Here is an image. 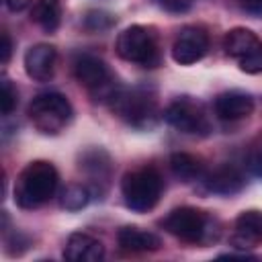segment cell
I'll return each mask as SVG.
<instances>
[{
    "instance_id": "ba28073f",
    "label": "cell",
    "mask_w": 262,
    "mask_h": 262,
    "mask_svg": "<svg viewBox=\"0 0 262 262\" xmlns=\"http://www.w3.org/2000/svg\"><path fill=\"white\" fill-rule=\"evenodd\" d=\"M223 49L225 55L231 57L242 72L246 74L262 72V41L254 31L246 27H235L227 31L223 37Z\"/></svg>"
},
{
    "instance_id": "44dd1931",
    "label": "cell",
    "mask_w": 262,
    "mask_h": 262,
    "mask_svg": "<svg viewBox=\"0 0 262 262\" xmlns=\"http://www.w3.org/2000/svg\"><path fill=\"white\" fill-rule=\"evenodd\" d=\"M115 25V16L104 10H88L84 14V29L92 33H102L108 31Z\"/></svg>"
},
{
    "instance_id": "30bf717a",
    "label": "cell",
    "mask_w": 262,
    "mask_h": 262,
    "mask_svg": "<svg viewBox=\"0 0 262 262\" xmlns=\"http://www.w3.org/2000/svg\"><path fill=\"white\" fill-rule=\"evenodd\" d=\"M209 51V35L203 27L186 25L178 31L172 43V59L180 66H190L201 61Z\"/></svg>"
},
{
    "instance_id": "4316f807",
    "label": "cell",
    "mask_w": 262,
    "mask_h": 262,
    "mask_svg": "<svg viewBox=\"0 0 262 262\" xmlns=\"http://www.w3.org/2000/svg\"><path fill=\"white\" fill-rule=\"evenodd\" d=\"M4 2H6L8 10H12V12H20L33 4V0H4Z\"/></svg>"
},
{
    "instance_id": "ac0fdd59",
    "label": "cell",
    "mask_w": 262,
    "mask_h": 262,
    "mask_svg": "<svg viewBox=\"0 0 262 262\" xmlns=\"http://www.w3.org/2000/svg\"><path fill=\"white\" fill-rule=\"evenodd\" d=\"M170 168H172L174 176L180 178L182 182L201 180L205 176L203 160L192 156V154H184V151H176V154L170 156Z\"/></svg>"
},
{
    "instance_id": "52a82bcc",
    "label": "cell",
    "mask_w": 262,
    "mask_h": 262,
    "mask_svg": "<svg viewBox=\"0 0 262 262\" xmlns=\"http://www.w3.org/2000/svg\"><path fill=\"white\" fill-rule=\"evenodd\" d=\"M162 117L170 127L186 135L203 137V135H209L211 131V121H209L205 104L190 96H180L174 102H170L164 108Z\"/></svg>"
},
{
    "instance_id": "4fadbf2b",
    "label": "cell",
    "mask_w": 262,
    "mask_h": 262,
    "mask_svg": "<svg viewBox=\"0 0 262 262\" xmlns=\"http://www.w3.org/2000/svg\"><path fill=\"white\" fill-rule=\"evenodd\" d=\"M201 180H203L207 192L223 194V196L237 194L246 186L244 174L235 166H231V164H223V166H217L211 172H205V176Z\"/></svg>"
},
{
    "instance_id": "277c9868",
    "label": "cell",
    "mask_w": 262,
    "mask_h": 262,
    "mask_svg": "<svg viewBox=\"0 0 262 262\" xmlns=\"http://www.w3.org/2000/svg\"><path fill=\"white\" fill-rule=\"evenodd\" d=\"M162 192H164V178L151 166L131 170L121 180L123 201H125L127 209L135 211V213L151 211L160 203Z\"/></svg>"
},
{
    "instance_id": "cb8c5ba5",
    "label": "cell",
    "mask_w": 262,
    "mask_h": 262,
    "mask_svg": "<svg viewBox=\"0 0 262 262\" xmlns=\"http://www.w3.org/2000/svg\"><path fill=\"white\" fill-rule=\"evenodd\" d=\"M160 8L168 10V12H174V14H180V12H186L190 8V0H154Z\"/></svg>"
},
{
    "instance_id": "8fae6325",
    "label": "cell",
    "mask_w": 262,
    "mask_h": 262,
    "mask_svg": "<svg viewBox=\"0 0 262 262\" xmlns=\"http://www.w3.org/2000/svg\"><path fill=\"white\" fill-rule=\"evenodd\" d=\"M78 168L88 176V188L92 194H104L113 174V160L102 147H90L80 154Z\"/></svg>"
},
{
    "instance_id": "7c38bea8",
    "label": "cell",
    "mask_w": 262,
    "mask_h": 262,
    "mask_svg": "<svg viewBox=\"0 0 262 262\" xmlns=\"http://www.w3.org/2000/svg\"><path fill=\"white\" fill-rule=\"evenodd\" d=\"M57 51L49 43H37L25 53V72L35 82H49L55 74Z\"/></svg>"
},
{
    "instance_id": "9c48e42d",
    "label": "cell",
    "mask_w": 262,
    "mask_h": 262,
    "mask_svg": "<svg viewBox=\"0 0 262 262\" xmlns=\"http://www.w3.org/2000/svg\"><path fill=\"white\" fill-rule=\"evenodd\" d=\"M72 70H74V76L76 80L86 86L92 94L100 96V100H111L113 92L119 88V86H113V78H111V72L106 68V63L92 55V53H80L74 63H72Z\"/></svg>"
},
{
    "instance_id": "d4e9b609",
    "label": "cell",
    "mask_w": 262,
    "mask_h": 262,
    "mask_svg": "<svg viewBox=\"0 0 262 262\" xmlns=\"http://www.w3.org/2000/svg\"><path fill=\"white\" fill-rule=\"evenodd\" d=\"M239 2H242V8H244L248 14L262 18V0H239Z\"/></svg>"
},
{
    "instance_id": "484cf974",
    "label": "cell",
    "mask_w": 262,
    "mask_h": 262,
    "mask_svg": "<svg viewBox=\"0 0 262 262\" xmlns=\"http://www.w3.org/2000/svg\"><path fill=\"white\" fill-rule=\"evenodd\" d=\"M10 53H12V41H10V35H8L6 31H2V66L8 63Z\"/></svg>"
},
{
    "instance_id": "5b68a950",
    "label": "cell",
    "mask_w": 262,
    "mask_h": 262,
    "mask_svg": "<svg viewBox=\"0 0 262 262\" xmlns=\"http://www.w3.org/2000/svg\"><path fill=\"white\" fill-rule=\"evenodd\" d=\"M115 51L121 59L137 63L141 68H156L162 59L156 33L143 25H131L123 29L117 37Z\"/></svg>"
},
{
    "instance_id": "e0dca14e",
    "label": "cell",
    "mask_w": 262,
    "mask_h": 262,
    "mask_svg": "<svg viewBox=\"0 0 262 262\" xmlns=\"http://www.w3.org/2000/svg\"><path fill=\"white\" fill-rule=\"evenodd\" d=\"M119 248L125 252H156L162 248V239L137 225H125L117 231Z\"/></svg>"
},
{
    "instance_id": "9a60e30c",
    "label": "cell",
    "mask_w": 262,
    "mask_h": 262,
    "mask_svg": "<svg viewBox=\"0 0 262 262\" xmlns=\"http://www.w3.org/2000/svg\"><path fill=\"white\" fill-rule=\"evenodd\" d=\"M63 258L70 262H100L104 258V246L90 233L76 231L66 242Z\"/></svg>"
},
{
    "instance_id": "ffe728a7",
    "label": "cell",
    "mask_w": 262,
    "mask_h": 262,
    "mask_svg": "<svg viewBox=\"0 0 262 262\" xmlns=\"http://www.w3.org/2000/svg\"><path fill=\"white\" fill-rule=\"evenodd\" d=\"M90 188L86 184H68L59 194V207L66 211H80L90 203Z\"/></svg>"
},
{
    "instance_id": "d6986e66",
    "label": "cell",
    "mask_w": 262,
    "mask_h": 262,
    "mask_svg": "<svg viewBox=\"0 0 262 262\" xmlns=\"http://www.w3.org/2000/svg\"><path fill=\"white\" fill-rule=\"evenodd\" d=\"M31 18L45 31V33H53L59 27L61 20V10H59V2H49V0H39L33 6Z\"/></svg>"
},
{
    "instance_id": "5bb4252c",
    "label": "cell",
    "mask_w": 262,
    "mask_h": 262,
    "mask_svg": "<svg viewBox=\"0 0 262 262\" xmlns=\"http://www.w3.org/2000/svg\"><path fill=\"white\" fill-rule=\"evenodd\" d=\"M213 108L223 121H239L254 113V98L244 90H225L215 96Z\"/></svg>"
},
{
    "instance_id": "3957f363",
    "label": "cell",
    "mask_w": 262,
    "mask_h": 262,
    "mask_svg": "<svg viewBox=\"0 0 262 262\" xmlns=\"http://www.w3.org/2000/svg\"><path fill=\"white\" fill-rule=\"evenodd\" d=\"M160 225L174 237L188 242V244H201L209 246L219 239L221 225L217 219L209 217L205 211L196 207H176L172 209Z\"/></svg>"
},
{
    "instance_id": "7a4b0ae2",
    "label": "cell",
    "mask_w": 262,
    "mask_h": 262,
    "mask_svg": "<svg viewBox=\"0 0 262 262\" xmlns=\"http://www.w3.org/2000/svg\"><path fill=\"white\" fill-rule=\"evenodd\" d=\"M111 111L135 129H151L160 121L158 98L151 88L135 86V88H117L108 100Z\"/></svg>"
},
{
    "instance_id": "8992f818",
    "label": "cell",
    "mask_w": 262,
    "mask_h": 262,
    "mask_svg": "<svg viewBox=\"0 0 262 262\" xmlns=\"http://www.w3.org/2000/svg\"><path fill=\"white\" fill-rule=\"evenodd\" d=\"M27 115L37 131H41L45 135H57L70 125V121L74 117V108L63 94L43 92L31 100Z\"/></svg>"
},
{
    "instance_id": "2e32d148",
    "label": "cell",
    "mask_w": 262,
    "mask_h": 262,
    "mask_svg": "<svg viewBox=\"0 0 262 262\" xmlns=\"http://www.w3.org/2000/svg\"><path fill=\"white\" fill-rule=\"evenodd\" d=\"M262 242V211H244L235 219V229L231 233V246L237 250H250Z\"/></svg>"
},
{
    "instance_id": "603a6c76",
    "label": "cell",
    "mask_w": 262,
    "mask_h": 262,
    "mask_svg": "<svg viewBox=\"0 0 262 262\" xmlns=\"http://www.w3.org/2000/svg\"><path fill=\"white\" fill-rule=\"evenodd\" d=\"M0 102H2V115H6V117L16 108V102H18V92L6 76L2 78V98H0Z\"/></svg>"
},
{
    "instance_id": "7402d4cb",
    "label": "cell",
    "mask_w": 262,
    "mask_h": 262,
    "mask_svg": "<svg viewBox=\"0 0 262 262\" xmlns=\"http://www.w3.org/2000/svg\"><path fill=\"white\" fill-rule=\"evenodd\" d=\"M246 166H248V170H250L254 176L262 178V133H258V135L250 141L248 154H246Z\"/></svg>"
},
{
    "instance_id": "6da1fadb",
    "label": "cell",
    "mask_w": 262,
    "mask_h": 262,
    "mask_svg": "<svg viewBox=\"0 0 262 262\" xmlns=\"http://www.w3.org/2000/svg\"><path fill=\"white\" fill-rule=\"evenodd\" d=\"M59 174L51 162L33 160L16 176L14 203L20 209H39L57 190Z\"/></svg>"
}]
</instances>
